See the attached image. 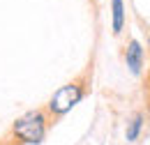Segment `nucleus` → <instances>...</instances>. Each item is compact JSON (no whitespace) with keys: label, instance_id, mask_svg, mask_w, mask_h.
Here are the masks:
<instances>
[{"label":"nucleus","instance_id":"f257e3e1","mask_svg":"<svg viewBox=\"0 0 150 145\" xmlns=\"http://www.w3.org/2000/svg\"><path fill=\"white\" fill-rule=\"evenodd\" d=\"M49 125H51V118H49L46 108L28 111V113H23L21 118L14 120L12 136H14L21 145H39L46 138Z\"/></svg>","mask_w":150,"mask_h":145},{"label":"nucleus","instance_id":"f03ea898","mask_svg":"<svg viewBox=\"0 0 150 145\" xmlns=\"http://www.w3.org/2000/svg\"><path fill=\"white\" fill-rule=\"evenodd\" d=\"M86 94H88V76L83 74V76L69 81L67 85H62V88H58V90L53 92V97H51L49 104H46L49 118L56 120V118L67 115L76 104H81V99H83Z\"/></svg>","mask_w":150,"mask_h":145},{"label":"nucleus","instance_id":"7ed1b4c3","mask_svg":"<svg viewBox=\"0 0 150 145\" xmlns=\"http://www.w3.org/2000/svg\"><path fill=\"white\" fill-rule=\"evenodd\" d=\"M125 62H127L132 74H136V76L141 74V69H143V49L136 39H129L127 46H125Z\"/></svg>","mask_w":150,"mask_h":145},{"label":"nucleus","instance_id":"20e7f679","mask_svg":"<svg viewBox=\"0 0 150 145\" xmlns=\"http://www.w3.org/2000/svg\"><path fill=\"white\" fill-rule=\"evenodd\" d=\"M111 12H113V35H120L125 28V5L122 0H111Z\"/></svg>","mask_w":150,"mask_h":145},{"label":"nucleus","instance_id":"39448f33","mask_svg":"<svg viewBox=\"0 0 150 145\" xmlns=\"http://www.w3.org/2000/svg\"><path fill=\"white\" fill-rule=\"evenodd\" d=\"M143 120H146V115H143V113H136L129 122H127V129H125L127 143H134V141L139 138V134H141V129H143Z\"/></svg>","mask_w":150,"mask_h":145},{"label":"nucleus","instance_id":"423d86ee","mask_svg":"<svg viewBox=\"0 0 150 145\" xmlns=\"http://www.w3.org/2000/svg\"><path fill=\"white\" fill-rule=\"evenodd\" d=\"M146 90H148V97H150V72H148V78H146Z\"/></svg>","mask_w":150,"mask_h":145},{"label":"nucleus","instance_id":"0eeeda50","mask_svg":"<svg viewBox=\"0 0 150 145\" xmlns=\"http://www.w3.org/2000/svg\"><path fill=\"white\" fill-rule=\"evenodd\" d=\"M148 113H150V106H148Z\"/></svg>","mask_w":150,"mask_h":145},{"label":"nucleus","instance_id":"6e6552de","mask_svg":"<svg viewBox=\"0 0 150 145\" xmlns=\"http://www.w3.org/2000/svg\"><path fill=\"white\" fill-rule=\"evenodd\" d=\"M148 44H150V39H148Z\"/></svg>","mask_w":150,"mask_h":145}]
</instances>
